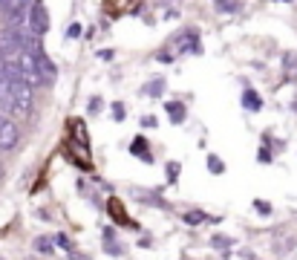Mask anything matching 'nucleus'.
<instances>
[{"mask_svg":"<svg viewBox=\"0 0 297 260\" xmlns=\"http://www.w3.org/2000/svg\"><path fill=\"white\" fill-rule=\"evenodd\" d=\"M29 29H32L38 38L46 35V29H49V12H46V6L41 0H35L32 9H29Z\"/></svg>","mask_w":297,"mask_h":260,"instance_id":"1","label":"nucleus"},{"mask_svg":"<svg viewBox=\"0 0 297 260\" xmlns=\"http://www.w3.org/2000/svg\"><path fill=\"white\" fill-rule=\"evenodd\" d=\"M18 142H21L18 124H15L12 118L0 116V151H12V148H18Z\"/></svg>","mask_w":297,"mask_h":260,"instance_id":"2","label":"nucleus"},{"mask_svg":"<svg viewBox=\"0 0 297 260\" xmlns=\"http://www.w3.org/2000/svg\"><path fill=\"white\" fill-rule=\"evenodd\" d=\"M35 67H38V72H41L44 84H52V81L58 78V67H55L49 58H46L44 49H35Z\"/></svg>","mask_w":297,"mask_h":260,"instance_id":"3","label":"nucleus"},{"mask_svg":"<svg viewBox=\"0 0 297 260\" xmlns=\"http://www.w3.org/2000/svg\"><path fill=\"white\" fill-rule=\"evenodd\" d=\"M15 118H29L35 113L32 107V95H15V101H12V110H9Z\"/></svg>","mask_w":297,"mask_h":260,"instance_id":"4","label":"nucleus"},{"mask_svg":"<svg viewBox=\"0 0 297 260\" xmlns=\"http://www.w3.org/2000/svg\"><path fill=\"white\" fill-rule=\"evenodd\" d=\"M165 110L171 113L173 124H182V121H185V104H182V101H168V104H165Z\"/></svg>","mask_w":297,"mask_h":260,"instance_id":"5","label":"nucleus"},{"mask_svg":"<svg viewBox=\"0 0 297 260\" xmlns=\"http://www.w3.org/2000/svg\"><path fill=\"white\" fill-rule=\"evenodd\" d=\"M242 107H245V110H260V107H263V98L254 93V90H245V93H242Z\"/></svg>","mask_w":297,"mask_h":260,"instance_id":"6","label":"nucleus"},{"mask_svg":"<svg viewBox=\"0 0 297 260\" xmlns=\"http://www.w3.org/2000/svg\"><path fill=\"white\" fill-rule=\"evenodd\" d=\"M133 197L136 200H141V202H150V205H156V208H165V202H162V197L159 194H150V191H133Z\"/></svg>","mask_w":297,"mask_h":260,"instance_id":"7","label":"nucleus"},{"mask_svg":"<svg viewBox=\"0 0 297 260\" xmlns=\"http://www.w3.org/2000/svg\"><path fill=\"white\" fill-rule=\"evenodd\" d=\"M104 248H107L110 254H124V246H118L113 240V228H104Z\"/></svg>","mask_w":297,"mask_h":260,"instance_id":"8","label":"nucleus"},{"mask_svg":"<svg viewBox=\"0 0 297 260\" xmlns=\"http://www.w3.org/2000/svg\"><path fill=\"white\" fill-rule=\"evenodd\" d=\"M130 154L138 156V159H144V162H150V148H147L144 139H136V142L130 145Z\"/></svg>","mask_w":297,"mask_h":260,"instance_id":"9","label":"nucleus"},{"mask_svg":"<svg viewBox=\"0 0 297 260\" xmlns=\"http://www.w3.org/2000/svg\"><path fill=\"white\" fill-rule=\"evenodd\" d=\"M283 70L288 78H297V52H286L283 55Z\"/></svg>","mask_w":297,"mask_h":260,"instance_id":"10","label":"nucleus"},{"mask_svg":"<svg viewBox=\"0 0 297 260\" xmlns=\"http://www.w3.org/2000/svg\"><path fill=\"white\" fill-rule=\"evenodd\" d=\"M162 90H165V81H162V78H153V81H147L141 87V93H147V95H162Z\"/></svg>","mask_w":297,"mask_h":260,"instance_id":"11","label":"nucleus"},{"mask_svg":"<svg viewBox=\"0 0 297 260\" xmlns=\"http://www.w3.org/2000/svg\"><path fill=\"white\" fill-rule=\"evenodd\" d=\"M208 171H211V174H222V171H225L222 159H219V156H208Z\"/></svg>","mask_w":297,"mask_h":260,"instance_id":"12","label":"nucleus"},{"mask_svg":"<svg viewBox=\"0 0 297 260\" xmlns=\"http://www.w3.org/2000/svg\"><path fill=\"white\" fill-rule=\"evenodd\" d=\"M35 248H38L41 254H49V251H52V240H49V237H38V240H35Z\"/></svg>","mask_w":297,"mask_h":260,"instance_id":"13","label":"nucleus"},{"mask_svg":"<svg viewBox=\"0 0 297 260\" xmlns=\"http://www.w3.org/2000/svg\"><path fill=\"white\" fill-rule=\"evenodd\" d=\"M214 3H217L219 12H237V3L234 0H214Z\"/></svg>","mask_w":297,"mask_h":260,"instance_id":"14","label":"nucleus"},{"mask_svg":"<svg viewBox=\"0 0 297 260\" xmlns=\"http://www.w3.org/2000/svg\"><path fill=\"white\" fill-rule=\"evenodd\" d=\"M110 211H113V217H115V220H121V223H130V220L124 217V211L118 208V202H115V200H110Z\"/></svg>","mask_w":297,"mask_h":260,"instance_id":"15","label":"nucleus"},{"mask_svg":"<svg viewBox=\"0 0 297 260\" xmlns=\"http://www.w3.org/2000/svg\"><path fill=\"white\" fill-rule=\"evenodd\" d=\"M202 220H205V214H202V211H188V214H185V223H202Z\"/></svg>","mask_w":297,"mask_h":260,"instance_id":"16","label":"nucleus"},{"mask_svg":"<svg viewBox=\"0 0 297 260\" xmlns=\"http://www.w3.org/2000/svg\"><path fill=\"white\" fill-rule=\"evenodd\" d=\"M211 243H214V246H219V248H228V246H231V237L214 234V237H211Z\"/></svg>","mask_w":297,"mask_h":260,"instance_id":"17","label":"nucleus"},{"mask_svg":"<svg viewBox=\"0 0 297 260\" xmlns=\"http://www.w3.org/2000/svg\"><path fill=\"white\" fill-rule=\"evenodd\" d=\"M124 113H127L124 104H118V101H115V104H113V118H115V121H124Z\"/></svg>","mask_w":297,"mask_h":260,"instance_id":"18","label":"nucleus"},{"mask_svg":"<svg viewBox=\"0 0 297 260\" xmlns=\"http://www.w3.org/2000/svg\"><path fill=\"white\" fill-rule=\"evenodd\" d=\"M254 208H257L260 214H271V205H268L265 200H254Z\"/></svg>","mask_w":297,"mask_h":260,"instance_id":"19","label":"nucleus"},{"mask_svg":"<svg viewBox=\"0 0 297 260\" xmlns=\"http://www.w3.org/2000/svg\"><path fill=\"white\" fill-rule=\"evenodd\" d=\"M257 159H260L263 165H268V162H271V154H268V148H260V151H257Z\"/></svg>","mask_w":297,"mask_h":260,"instance_id":"20","label":"nucleus"},{"mask_svg":"<svg viewBox=\"0 0 297 260\" xmlns=\"http://www.w3.org/2000/svg\"><path fill=\"white\" fill-rule=\"evenodd\" d=\"M176 177H179V165H176V162H171V165H168V179H171V182H176Z\"/></svg>","mask_w":297,"mask_h":260,"instance_id":"21","label":"nucleus"},{"mask_svg":"<svg viewBox=\"0 0 297 260\" xmlns=\"http://www.w3.org/2000/svg\"><path fill=\"white\" fill-rule=\"evenodd\" d=\"M55 243H58V246H64V248H72V246H69V240H67L64 234H58V237H55Z\"/></svg>","mask_w":297,"mask_h":260,"instance_id":"22","label":"nucleus"},{"mask_svg":"<svg viewBox=\"0 0 297 260\" xmlns=\"http://www.w3.org/2000/svg\"><path fill=\"white\" fill-rule=\"evenodd\" d=\"M95 110H101V98H92L90 101V113H95Z\"/></svg>","mask_w":297,"mask_h":260,"instance_id":"23","label":"nucleus"},{"mask_svg":"<svg viewBox=\"0 0 297 260\" xmlns=\"http://www.w3.org/2000/svg\"><path fill=\"white\" fill-rule=\"evenodd\" d=\"M141 127H156V118H141Z\"/></svg>","mask_w":297,"mask_h":260,"instance_id":"24","label":"nucleus"},{"mask_svg":"<svg viewBox=\"0 0 297 260\" xmlns=\"http://www.w3.org/2000/svg\"><path fill=\"white\" fill-rule=\"evenodd\" d=\"M0 12H6V0H0Z\"/></svg>","mask_w":297,"mask_h":260,"instance_id":"25","label":"nucleus"},{"mask_svg":"<svg viewBox=\"0 0 297 260\" xmlns=\"http://www.w3.org/2000/svg\"><path fill=\"white\" fill-rule=\"evenodd\" d=\"M280 3H291V0H280Z\"/></svg>","mask_w":297,"mask_h":260,"instance_id":"26","label":"nucleus"},{"mask_svg":"<svg viewBox=\"0 0 297 260\" xmlns=\"http://www.w3.org/2000/svg\"><path fill=\"white\" fill-rule=\"evenodd\" d=\"M0 84H3V81H0Z\"/></svg>","mask_w":297,"mask_h":260,"instance_id":"27","label":"nucleus"}]
</instances>
